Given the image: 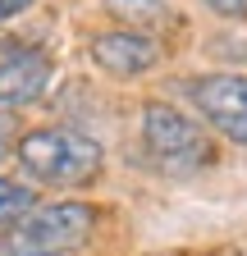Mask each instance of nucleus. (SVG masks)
Segmentation results:
<instances>
[{"label": "nucleus", "instance_id": "1", "mask_svg": "<svg viewBox=\"0 0 247 256\" xmlns=\"http://www.w3.org/2000/svg\"><path fill=\"white\" fill-rule=\"evenodd\" d=\"M14 156H18L23 174L46 188H78L87 178H96L106 165V151L96 138L78 133V128H60V124L28 128L14 146Z\"/></svg>", "mask_w": 247, "mask_h": 256}, {"label": "nucleus", "instance_id": "2", "mask_svg": "<svg viewBox=\"0 0 247 256\" xmlns=\"http://www.w3.org/2000/svg\"><path fill=\"white\" fill-rule=\"evenodd\" d=\"M96 229V206L87 202H32L0 234V256H64L78 252Z\"/></svg>", "mask_w": 247, "mask_h": 256}, {"label": "nucleus", "instance_id": "3", "mask_svg": "<svg viewBox=\"0 0 247 256\" xmlns=\"http://www.w3.org/2000/svg\"><path fill=\"white\" fill-rule=\"evenodd\" d=\"M142 142H146L151 160L170 174H192V170L215 160L210 133L170 101H146L142 106Z\"/></svg>", "mask_w": 247, "mask_h": 256}, {"label": "nucleus", "instance_id": "4", "mask_svg": "<svg viewBox=\"0 0 247 256\" xmlns=\"http://www.w3.org/2000/svg\"><path fill=\"white\" fill-rule=\"evenodd\" d=\"M55 78V60L23 42V37H0V110H23L37 106Z\"/></svg>", "mask_w": 247, "mask_h": 256}, {"label": "nucleus", "instance_id": "5", "mask_svg": "<svg viewBox=\"0 0 247 256\" xmlns=\"http://www.w3.org/2000/svg\"><path fill=\"white\" fill-rule=\"evenodd\" d=\"M188 96L220 138L247 146V74H202L188 82Z\"/></svg>", "mask_w": 247, "mask_h": 256}, {"label": "nucleus", "instance_id": "6", "mask_svg": "<svg viewBox=\"0 0 247 256\" xmlns=\"http://www.w3.org/2000/svg\"><path fill=\"white\" fill-rule=\"evenodd\" d=\"M87 50H92V64H96L101 74H110V78H142V74H151L165 60L160 37H151V32H133V28L96 32Z\"/></svg>", "mask_w": 247, "mask_h": 256}, {"label": "nucleus", "instance_id": "7", "mask_svg": "<svg viewBox=\"0 0 247 256\" xmlns=\"http://www.w3.org/2000/svg\"><path fill=\"white\" fill-rule=\"evenodd\" d=\"M106 10H110L124 28H133V32H151V37H156V28H165L160 18L174 23V10L165 5V0H106Z\"/></svg>", "mask_w": 247, "mask_h": 256}, {"label": "nucleus", "instance_id": "8", "mask_svg": "<svg viewBox=\"0 0 247 256\" xmlns=\"http://www.w3.org/2000/svg\"><path fill=\"white\" fill-rule=\"evenodd\" d=\"M28 206H32V188L18 178H0V224H14Z\"/></svg>", "mask_w": 247, "mask_h": 256}, {"label": "nucleus", "instance_id": "9", "mask_svg": "<svg viewBox=\"0 0 247 256\" xmlns=\"http://www.w3.org/2000/svg\"><path fill=\"white\" fill-rule=\"evenodd\" d=\"M18 119H14V110H0V160H5L14 146H18Z\"/></svg>", "mask_w": 247, "mask_h": 256}, {"label": "nucleus", "instance_id": "10", "mask_svg": "<svg viewBox=\"0 0 247 256\" xmlns=\"http://www.w3.org/2000/svg\"><path fill=\"white\" fill-rule=\"evenodd\" d=\"M206 5H210L215 14H229V18H238V14H247V0H206Z\"/></svg>", "mask_w": 247, "mask_h": 256}, {"label": "nucleus", "instance_id": "11", "mask_svg": "<svg viewBox=\"0 0 247 256\" xmlns=\"http://www.w3.org/2000/svg\"><path fill=\"white\" fill-rule=\"evenodd\" d=\"M28 5H32V0H0V23H5V18H14V14H23Z\"/></svg>", "mask_w": 247, "mask_h": 256}]
</instances>
